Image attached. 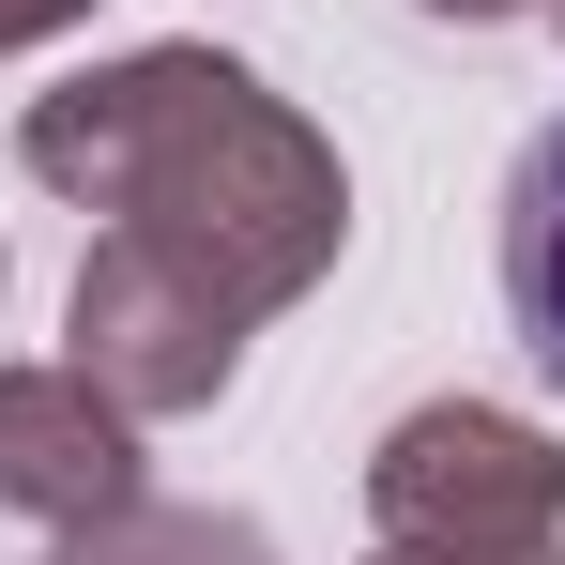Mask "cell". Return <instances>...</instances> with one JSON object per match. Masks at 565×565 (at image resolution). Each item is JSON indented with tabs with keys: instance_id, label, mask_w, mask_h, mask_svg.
<instances>
[{
	"instance_id": "obj_3",
	"label": "cell",
	"mask_w": 565,
	"mask_h": 565,
	"mask_svg": "<svg viewBox=\"0 0 565 565\" xmlns=\"http://www.w3.org/2000/svg\"><path fill=\"white\" fill-rule=\"evenodd\" d=\"M62 337H77L62 367H93L138 428H153V413H214L230 367H245V306L199 276V260L138 245V230H107L93 260H77V321H62Z\"/></svg>"
},
{
	"instance_id": "obj_5",
	"label": "cell",
	"mask_w": 565,
	"mask_h": 565,
	"mask_svg": "<svg viewBox=\"0 0 565 565\" xmlns=\"http://www.w3.org/2000/svg\"><path fill=\"white\" fill-rule=\"evenodd\" d=\"M504 337H520L535 382L565 397V107L520 138V169H504Z\"/></svg>"
},
{
	"instance_id": "obj_10",
	"label": "cell",
	"mask_w": 565,
	"mask_h": 565,
	"mask_svg": "<svg viewBox=\"0 0 565 565\" xmlns=\"http://www.w3.org/2000/svg\"><path fill=\"white\" fill-rule=\"evenodd\" d=\"M551 15H565V0H551Z\"/></svg>"
},
{
	"instance_id": "obj_7",
	"label": "cell",
	"mask_w": 565,
	"mask_h": 565,
	"mask_svg": "<svg viewBox=\"0 0 565 565\" xmlns=\"http://www.w3.org/2000/svg\"><path fill=\"white\" fill-rule=\"evenodd\" d=\"M77 15H93V0H0V62H15V46H46V31H77Z\"/></svg>"
},
{
	"instance_id": "obj_4",
	"label": "cell",
	"mask_w": 565,
	"mask_h": 565,
	"mask_svg": "<svg viewBox=\"0 0 565 565\" xmlns=\"http://www.w3.org/2000/svg\"><path fill=\"white\" fill-rule=\"evenodd\" d=\"M0 504L46 535L138 504V413L93 367H0Z\"/></svg>"
},
{
	"instance_id": "obj_1",
	"label": "cell",
	"mask_w": 565,
	"mask_h": 565,
	"mask_svg": "<svg viewBox=\"0 0 565 565\" xmlns=\"http://www.w3.org/2000/svg\"><path fill=\"white\" fill-rule=\"evenodd\" d=\"M15 153H31L46 199H77L107 230L199 260L245 321L306 306V290L337 276V245H352V169H337V138H321L290 93H260L245 62H214V46L93 62L77 93H46L15 122Z\"/></svg>"
},
{
	"instance_id": "obj_8",
	"label": "cell",
	"mask_w": 565,
	"mask_h": 565,
	"mask_svg": "<svg viewBox=\"0 0 565 565\" xmlns=\"http://www.w3.org/2000/svg\"><path fill=\"white\" fill-rule=\"evenodd\" d=\"M367 565H489V551H367ZM520 565H565V551H520Z\"/></svg>"
},
{
	"instance_id": "obj_6",
	"label": "cell",
	"mask_w": 565,
	"mask_h": 565,
	"mask_svg": "<svg viewBox=\"0 0 565 565\" xmlns=\"http://www.w3.org/2000/svg\"><path fill=\"white\" fill-rule=\"evenodd\" d=\"M46 565H276V535L230 520V504H107V520H77Z\"/></svg>"
},
{
	"instance_id": "obj_9",
	"label": "cell",
	"mask_w": 565,
	"mask_h": 565,
	"mask_svg": "<svg viewBox=\"0 0 565 565\" xmlns=\"http://www.w3.org/2000/svg\"><path fill=\"white\" fill-rule=\"evenodd\" d=\"M413 15H459V31H489V15H535V0H413Z\"/></svg>"
},
{
	"instance_id": "obj_2",
	"label": "cell",
	"mask_w": 565,
	"mask_h": 565,
	"mask_svg": "<svg viewBox=\"0 0 565 565\" xmlns=\"http://www.w3.org/2000/svg\"><path fill=\"white\" fill-rule=\"evenodd\" d=\"M367 520H382V551H489V565L565 551V444L489 413V397H428L382 428Z\"/></svg>"
}]
</instances>
